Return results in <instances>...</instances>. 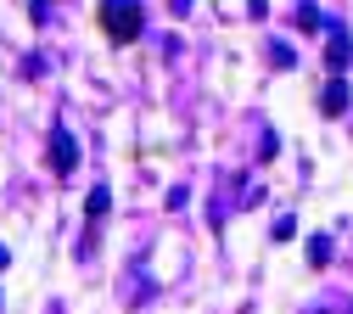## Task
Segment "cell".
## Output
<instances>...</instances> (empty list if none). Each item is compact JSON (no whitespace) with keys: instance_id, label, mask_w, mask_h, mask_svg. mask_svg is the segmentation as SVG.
<instances>
[{"instance_id":"1","label":"cell","mask_w":353,"mask_h":314,"mask_svg":"<svg viewBox=\"0 0 353 314\" xmlns=\"http://www.w3.org/2000/svg\"><path fill=\"white\" fill-rule=\"evenodd\" d=\"M101 28H107V39L112 45H129V39H141V28H146V6L141 0H101Z\"/></svg>"},{"instance_id":"2","label":"cell","mask_w":353,"mask_h":314,"mask_svg":"<svg viewBox=\"0 0 353 314\" xmlns=\"http://www.w3.org/2000/svg\"><path fill=\"white\" fill-rule=\"evenodd\" d=\"M51 168H57V174H62V179H68V174H73V168H79V141H73V135H68V129H62V124H57V129H51Z\"/></svg>"},{"instance_id":"3","label":"cell","mask_w":353,"mask_h":314,"mask_svg":"<svg viewBox=\"0 0 353 314\" xmlns=\"http://www.w3.org/2000/svg\"><path fill=\"white\" fill-rule=\"evenodd\" d=\"M320 112H325V118H342V112H347V84H342V79H331V84L320 90Z\"/></svg>"},{"instance_id":"4","label":"cell","mask_w":353,"mask_h":314,"mask_svg":"<svg viewBox=\"0 0 353 314\" xmlns=\"http://www.w3.org/2000/svg\"><path fill=\"white\" fill-rule=\"evenodd\" d=\"M325 62H331V68H347V62H353V39H347L342 28H331V45H325Z\"/></svg>"},{"instance_id":"5","label":"cell","mask_w":353,"mask_h":314,"mask_svg":"<svg viewBox=\"0 0 353 314\" xmlns=\"http://www.w3.org/2000/svg\"><path fill=\"white\" fill-rule=\"evenodd\" d=\"M107 208H112V197H107V186H96L90 202H84V213H90V219H107Z\"/></svg>"},{"instance_id":"6","label":"cell","mask_w":353,"mask_h":314,"mask_svg":"<svg viewBox=\"0 0 353 314\" xmlns=\"http://www.w3.org/2000/svg\"><path fill=\"white\" fill-rule=\"evenodd\" d=\"M297 28H303V34H320V28H325V17H320L314 6H297Z\"/></svg>"},{"instance_id":"7","label":"cell","mask_w":353,"mask_h":314,"mask_svg":"<svg viewBox=\"0 0 353 314\" xmlns=\"http://www.w3.org/2000/svg\"><path fill=\"white\" fill-rule=\"evenodd\" d=\"M308 264H331V242H325V236L308 242Z\"/></svg>"}]
</instances>
